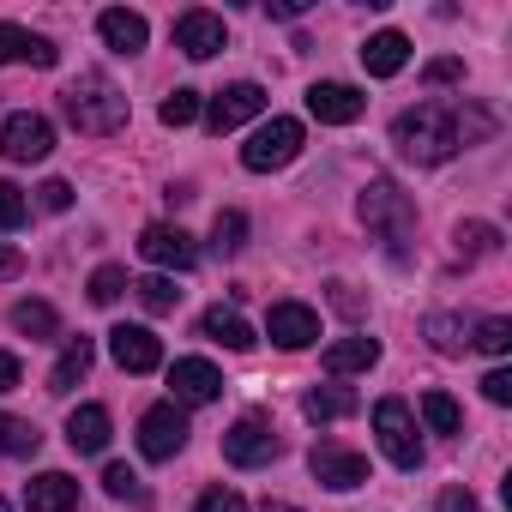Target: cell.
<instances>
[{
	"label": "cell",
	"mask_w": 512,
	"mask_h": 512,
	"mask_svg": "<svg viewBox=\"0 0 512 512\" xmlns=\"http://www.w3.org/2000/svg\"><path fill=\"white\" fill-rule=\"evenodd\" d=\"M25 211H31V205H25V193H19L13 181H0V229H19V223H25Z\"/></svg>",
	"instance_id": "8d00e7d4"
},
{
	"label": "cell",
	"mask_w": 512,
	"mask_h": 512,
	"mask_svg": "<svg viewBox=\"0 0 512 512\" xmlns=\"http://www.w3.org/2000/svg\"><path fill=\"white\" fill-rule=\"evenodd\" d=\"M374 434H380V446H386V458H392L398 470H416V464H422L416 416H410L404 398H380V404H374Z\"/></svg>",
	"instance_id": "5b68a950"
},
{
	"label": "cell",
	"mask_w": 512,
	"mask_h": 512,
	"mask_svg": "<svg viewBox=\"0 0 512 512\" xmlns=\"http://www.w3.org/2000/svg\"><path fill=\"white\" fill-rule=\"evenodd\" d=\"M0 512H7V500H0Z\"/></svg>",
	"instance_id": "7dc6e473"
},
{
	"label": "cell",
	"mask_w": 512,
	"mask_h": 512,
	"mask_svg": "<svg viewBox=\"0 0 512 512\" xmlns=\"http://www.w3.org/2000/svg\"><path fill=\"white\" fill-rule=\"evenodd\" d=\"M422 422L434 434H458L464 428V410L452 404V392H422Z\"/></svg>",
	"instance_id": "f1b7e54d"
},
{
	"label": "cell",
	"mask_w": 512,
	"mask_h": 512,
	"mask_svg": "<svg viewBox=\"0 0 512 512\" xmlns=\"http://www.w3.org/2000/svg\"><path fill=\"white\" fill-rule=\"evenodd\" d=\"M157 121H163V127H193V121H199V91H187V85L169 91L163 109H157Z\"/></svg>",
	"instance_id": "4dcf8cb0"
},
{
	"label": "cell",
	"mask_w": 512,
	"mask_h": 512,
	"mask_svg": "<svg viewBox=\"0 0 512 512\" xmlns=\"http://www.w3.org/2000/svg\"><path fill=\"white\" fill-rule=\"evenodd\" d=\"M308 470H314V482H326V488H362L368 482V458L356 452V446H344V440H320L314 452H308Z\"/></svg>",
	"instance_id": "ba28073f"
},
{
	"label": "cell",
	"mask_w": 512,
	"mask_h": 512,
	"mask_svg": "<svg viewBox=\"0 0 512 512\" xmlns=\"http://www.w3.org/2000/svg\"><path fill=\"white\" fill-rule=\"evenodd\" d=\"M61 109H67V121H73L79 133H121V127H127V97H121L115 79H103V73L73 79L67 97H61Z\"/></svg>",
	"instance_id": "3957f363"
},
{
	"label": "cell",
	"mask_w": 512,
	"mask_h": 512,
	"mask_svg": "<svg viewBox=\"0 0 512 512\" xmlns=\"http://www.w3.org/2000/svg\"><path fill=\"white\" fill-rule=\"evenodd\" d=\"M320 362H326V374H338V380H344V374H368V368L380 362V338H344V344H332Z\"/></svg>",
	"instance_id": "7402d4cb"
},
{
	"label": "cell",
	"mask_w": 512,
	"mask_h": 512,
	"mask_svg": "<svg viewBox=\"0 0 512 512\" xmlns=\"http://www.w3.org/2000/svg\"><path fill=\"white\" fill-rule=\"evenodd\" d=\"M37 446H43V434L31 422H19V416L0 410V458H37Z\"/></svg>",
	"instance_id": "484cf974"
},
{
	"label": "cell",
	"mask_w": 512,
	"mask_h": 512,
	"mask_svg": "<svg viewBox=\"0 0 512 512\" xmlns=\"http://www.w3.org/2000/svg\"><path fill=\"white\" fill-rule=\"evenodd\" d=\"M175 49H181L187 61H211V55L223 49V19L205 13V7L181 13V19H175Z\"/></svg>",
	"instance_id": "2e32d148"
},
{
	"label": "cell",
	"mask_w": 512,
	"mask_h": 512,
	"mask_svg": "<svg viewBox=\"0 0 512 512\" xmlns=\"http://www.w3.org/2000/svg\"><path fill=\"white\" fill-rule=\"evenodd\" d=\"M109 356L127 374H151V368H163V338L151 326H115L109 332Z\"/></svg>",
	"instance_id": "7c38bea8"
},
{
	"label": "cell",
	"mask_w": 512,
	"mask_h": 512,
	"mask_svg": "<svg viewBox=\"0 0 512 512\" xmlns=\"http://www.w3.org/2000/svg\"><path fill=\"white\" fill-rule=\"evenodd\" d=\"M428 338H434V350H440V356H458V350L470 344V338H464V326H458L452 314H428Z\"/></svg>",
	"instance_id": "e575fe53"
},
{
	"label": "cell",
	"mask_w": 512,
	"mask_h": 512,
	"mask_svg": "<svg viewBox=\"0 0 512 512\" xmlns=\"http://www.w3.org/2000/svg\"><path fill=\"white\" fill-rule=\"evenodd\" d=\"M169 404H211V398H223V374L205 362V356H181L175 368H169Z\"/></svg>",
	"instance_id": "9a60e30c"
},
{
	"label": "cell",
	"mask_w": 512,
	"mask_h": 512,
	"mask_svg": "<svg viewBox=\"0 0 512 512\" xmlns=\"http://www.w3.org/2000/svg\"><path fill=\"white\" fill-rule=\"evenodd\" d=\"M37 205H43V211H67V205H73V187H67V181H43V187H37Z\"/></svg>",
	"instance_id": "60d3db41"
},
{
	"label": "cell",
	"mask_w": 512,
	"mask_h": 512,
	"mask_svg": "<svg viewBox=\"0 0 512 512\" xmlns=\"http://www.w3.org/2000/svg\"><path fill=\"white\" fill-rule=\"evenodd\" d=\"M362 109H368V97H362L356 85H344V79L308 85V115H314L320 127H350V121H362Z\"/></svg>",
	"instance_id": "30bf717a"
},
{
	"label": "cell",
	"mask_w": 512,
	"mask_h": 512,
	"mask_svg": "<svg viewBox=\"0 0 512 512\" xmlns=\"http://www.w3.org/2000/svg\"><path fill=\"white\" fill-rule=\"evenodd\" d=\"M260 512H302V506H290V500H266Z\"/></svg>",
	"instance_id": "bcb514c9"
},
{
	"label": "cell",
	"mask_w": 512,
	"mask_h": 512,
	"mask_svg": "<svg viewBox=\"0 0 512 512\" xmlns=\"http://www.w3.org/2000/svg\"><path fill=\"white\" fill-rule=\"evenodd\" d=\"M356 211H362V223L386 241V253L392 260H410V235H416V205L392 187V181H368L362 187V199H356Z\"/></svg>",
	"instance_id": "7a4b0ae2"
},
{
	"label": "cell",
	"mask_w": 512,
	"mask_h": 512,
	"mask_svg": "<svg viewBox=\"0 0 512 512\" xmlns=\"http://www.w3.org/2000/svg\"><path fill=\"white\" fill-rule=\"evenodd\" d=\"M67 446L73 452H103L109 446V410L103 404H79L67 416Z\"/></svg>",
	"instance_id": "44dd1931"
},
{
	"label": "cell",
	"mask_w": 512,
	"mask_h": 512,
	"mask_svg": "<svg viewBox=\"0 0 512 512\" xmlns=\"http://www.w3.org/2000/svg\"><path fill=\"white\" fill-rule=\"evenodd\" d=\"M25 506L31 512H79V482L67 470H43L25 482Z\"/></svg>",
	"instance_id": "ac0fdd59"
},
{
	"label": "cell",
	"mask_w": 512,
	"mask_h": 512,
	"mask_svg": "<svg viewBox=\"0 0 512 512\" xmlns=\"http://www.w3.org/2000/svg\"><path fill=\"white\" fill-rule=\"evenodd\" d=\"M13 332H25V338H55V332H61V314H55L49 302H19V308H13Z\"/></svg>",
	"instance_id": "83f0119b"
},
{
	"label": "cell",
	"mask_w": 512,
	"mask_h": 512,
	"mask_svg": "<svg viewBox=\"0 0 512 512\" xmlns=\"http://www.w3.org/2000/svg\"><path fill=\"white\" fill-rule=\"evenodd\" d=\"M470 344H476V350H488V356H506V350H512V320H500V314H494V320H482Z\"/></svg>",
	"instance_id": "d590c367"
},
{
	"label": "cell",
	"mask_w": 512,
	"mask_h": 512,
	"mask_svg": "<svg viewBox=\"0 0 512 512\" xmlns=\"http://www.w3.org/2000/svg\"><path fill=\"white\" fill-rule=\"evenodd\" d=\"M434 512H476V494H470V488H440Z\"/></svg>",
	"instance_id": "b9f144b4"
},
{
	"label": "cell",
	"mask_w": 512,
	"mask_h": 512,
	"mask_svg": "<svg viewBox=\"0 0 512 512\" xmlns=\"http://www.w3.org/2000/svg\"><path fill=\"white\" fill-rule=\"evenodd\" d=\"M187 446V416H181V404H151L145 416H139V452L151 458V464H163V458H175Z\"/></svg>",
	"instance_id": "52a82bcc"
},
{
	"label": "cell",
	"mask_w": 512,
	"mask_h": 512,
	"mask_svg": "<svg viewBox=\"0 0 512 512\" xmlns=\"http://www.w3.org/2000/svg\"><path fill=\"white\" fill-rule=\"evenodd\" d=\"M223 458L241 464V470H260V464L284 458V440H278V428H272L266 416H241V422L223 434Z\"/></svg>",
	"instance_id": "8992f818"
},
{
	"label": "cell",
	"mask_w": 512,
	"mask_h": 512,
	"mask_svg": "<svg viewBox=\"0 0 512 512\" xmlns=\"http://www.w3.org/2000/svg\"><path fill=\"white\" fill-rule=\"evenodd\" d=\"M422 79H428V85H458V79H464V61H452V55H446V61H428Z\"/></svg>",
	"instance_id": "ab89813d"
},
{
	"label": "cell",
	"mask_w": 512,
	"mask_h": 512,
	"mask_svg": "<svg viewBox=\"0 0 512 512\" xmlns=\"http://www.w3.org/2000/svg\"><path fill=\"white\" fill-rule=\"evenodd\" d=\"M362 404H356V392H344V386H314L308 398H302V416L308 422H344V416H356Z\"/></svg>",
	"instance_id": "cb8c5ba5"
},
{
	"label": "cell",
	"mask_w": 512,
	"mask_h": 512,
	"mask_svg": "<svg viewBox=\"0 0 512 512\" xmlns=\"http://www.w3.org/2000/svg\"><path fill=\"white\" fill-rule=\"evenodd\" d=\"M199 512H247V500L235 488H205L199 494Z\"/></svg>",
	"instance_id": "74e56055"
},
{
	"label": "cell",
	"mask_w": 512,
	"mask_h": 512,
	"mask_svg": "<svg viewBox=\"0 0 512 512\" xmlns=\"http://www.w3.org/2000/svg\"><path fill=\"white\" fill-rule=\"evenodd\" d=\"M404 61H410V37H404V31H374V37L362 43V67H368L374 79L404 73Z\"/></svg>",
	"instance_id": "ffe728a7"
},
{
	"label": "cell",
	"mask_w": 512,
	"mask_h": 512,
	"mask_svg": "<svg viewBox=\"0 0 512 512\" xmlns=\"http://www.w3.org/2000/svg\"><path fill=\"white\" fill-rule=\"evenodd\" d=\"M392 145L410 163H446L464 145V115L458 109H440V103H416V109H404L392 121Z\"/></svg>",
	"instance_id": "6da1fadb"
},
{
	"label": "cell",
	"mask_w": 512,
	"mask_h": 512,
	"mask_svg": "<svg viewBox=\"0 0 512 512\" xmlns=\"http://www.w3.org/2000/svg\"><path fill=\"white\" fill-rule=\"evenodd\" d=\"M482 398H488V404H512V374H506V368H488V374H482Z\"/></svg>",
	"instance_id": "f35d334b"
},
{
	"label": "cell",
	"mask_w": 512,
	"mask_h": 512,
	"mask_svg": "<svg viewBox=\"0 0 512 512\" xmlns=\"http://www.w3.org/2000/svg\"><path fill=\"white\" fill-rule=\"evenodd\" d=\"M19 272H25V260H19L13 247H0V278H19Z\"/></svg>",
	"instance_id": "f6af8a7d"
},
{
	"label": "cell",
	"mask_w": 512,
	"mask_h": 512,
	"mask_svg": "<svg viewBox=\"0 0 512 512\" xmlns=\"http://www.w3.org/2000/svg\"><path fill=\"white\" fill-rule=\"evenodd\" d=\"M97 37L115 49V55H139L145 49V37H151V25H145V13H127V7H109L103 19H97Z\"/></svg>",
	"instance_id": "d6986e66"
},
{
	"label": "cell",
	"mask_w": 512,
	"mask_h": 512,
	"mask_svg": "<svg viewBox=\"0 0 512 512\" xmlns=\"http://www.w3.org/2000/svg\"><path fill=\"white\" fill-rule=\"evenodd\" d=\"M266 332H272L278 350H308V344L320 338V314H314L308 302H272Z\"/></svg>",
	"instance_id": "5bb4252c"
},
{
	"label": "cell",
	"mask_w": 512,
	"mask_h": 512,
	"mask_svg": "<svg viewBox=\"0 0 512 512\" xmlns=\"http://www.w3.org/2000/svg\"><path fill=\"white\" fill-rule=\"evenodd\" d=\"M55 151V127L43 115H7V127H0V157L7 163H43Z\"/></svg>",
	"instance_id": "9c48e42d"
},
{
	"label": "cell",
	"mask_w": 512,
	"mask_h": 512,
	"mask_svg": "<svg viewBox=\"0 0 512 512\" xmlns=\"http://www.w3.org/2000/svg\"><path fill=\"white\" fill-rule=\"evenodd\" d=\"M127 290L139 296V308H145V314H175V308H181L175 278H139V284H127Z\"/></svg>",
	"instance_id": "4316f807"
},
{
	"label": "cell",
	"mask_w": 512,
	"mask_h": 512,
	"mask_svg": "<svg viewBox=\"0 0 512 512\" xmlns=\"http://www.w3.org/2000/svg\"><path fill=\"white\" fill-rule=\"evenodd\" d=\"M266 109V91L253 85V79H241V85H223L217 97H211V109H205V127L211 133H235L241 121H253Z\"/></svg>",
	"instance_id": "8fae6325"
},
{
	"label": "cell",
	"mask_w": 512,
	"mask_h": 512,
	"mask_svg": "<svg viewBox=\"0 0 512 512\" xmlns=\"http://www.w3.org/2000/svg\"><path fill=\"white\" fill-rule=\"evenodd\" d=\"M296 157H302V121H290V115H272L241 145V169H253V175H272V169H284Z\"/></svg>",
	"instance_id": "277c9868"
},
{
	"label": "cell",
	"mask_w": 512,
	"mask_h": 512,
	"mask_svg": "<svg viewBox=\"0 0 512 512\" xmlns=\"http://www.w3.org/2000/svg\"><path fill=\"white\" fill-rule=\"evenodd\" d=\"M452 241H458L464 260H488V253L500 247V229H494V223H458V229H452Z\"/></svg>",
	"instance_id": "f546056e"
},
{
	"label": "cell",
	"mask_w": 512,
	"mask_h": 512,
	"mask_svg": "<svg viewBox=\"0 0 512 512\" xmlns=\"http://www.w3.org/2000/svg\"><path fill=\"white\" fill-rule=\"evenodd\" d=\"M91 362H97V350H91V338H67V350H61V362L49 368V392H73L85 374H91Z\"/></svg>",
	"instance_id": "603a6c76"
},
{
	"label": "cell",
	"mask_w": 512,
	"mask_h": 512,
	"mask_svg": "<svg viewBox=\"0 0 512 512\" xmlns=\"http://www.w3.org/2000/svg\"><path fill=\"white\" fill-rule=\"evenodd\" d=\"M0 392H19V356L0 350Z\"/></svg>",
	"instance_id": "ee69618b"
},
{
	"label": "cell",
	"mask_w": 512,
	"mask_h": 512,
	"mask_svg": "<svg viewBox=\"0 0 512 512\" xmlns=\"http://www.w3.org/2000/svg\"><path fill=\"white\" fill-rule=\"evenodd\" d=\"M103 488H109L115 500H127V506H145V482H139V470H127V464H109V470H103Z\"/></svg>",
	"instance_id": "d6a6232c"
},
{
	"label": "cell",
	"mask_w": 512,
	"mask_h": 512,
	"mask_svg": "<svg viewBox=\"0 0 512 512\" xmlns=\"http://www.w3.org/2000/svg\"><path fill=\"white\" fill-rule=\"evenodd\" d=\"M199 332H205L211 344H223V350H253V326H247L241 314H229V308H211V314L199 320Z\"/></svg>",
	"instance_id": "d4e9b609"
},
{
	"label": "cell",
	"mask_w": 512,
	"mask_h": 512,
	"mask_svg": "<svg viewBox=\"0 0 512 512\" xmlns=\"http://www.w3.org/2000/svg\"><path fill=\"white\" fill-rule=\"evenodd\" d=\"M211 247H217V253H241V247H247V217H241V211H217Z\"/></svg>",
	"instance_id": "1f68e13d"
},
{
	"label": "cell",
	"mask_w": 512,
	"mask_h": 512,
	"mask_svg": "<svg viewBox=\"0 0 512 512\" xmlns=\"http://www.w3.org/2000/svg\"><path fill=\"white\" fill-rule=\"evenodd\" d=\"M19 61H31V67H55L61 49H55L49 37L25 31V25H0V67H19Z\"/></svg>",
	"instance_id": "e0dca14e"
},
{
	"label": "cell",
	"mask_w": 512,
	"mask_h": 512,
	"mask_svg": "<svg viewBox=\"0 0 512 512\" xmlns=\"http://www.w3.org/2000/svg\"><path fill=\"white\" fill-rule=\"evenodd\" d=\"M121 290H127V272H121V266H97V272H91V302H97V308H115Z\"/></svg>",
	"instance_id": "836d02e7"
},
{
	"label": "cell",
	"mask_w": 512,
	"mask_h": 512,
	"mask_svg": "<svg viewBox=\"0 0 512 512\" xmlns=\"http://www.w3.org/2000/svg\"><path fill=\"white\" fill-rule=\"evenodd\" d=\"M332 308L350 314V320H362V296H350V284H332Z\"/></svg>",
	"instance_id": "7bdbcfd3"
},
{
	"label": "cell",
	"mask_w": 512,
	"mask_h": 512,
	"mask_svg": "<svg viewBox=\"0 0 512 512\" xmlns=\"http://www.w3.org/2000/svg\"><path fill=\"white\" fill-rule=\"evenodd\" d=\"M139 253H145L151 266H163V272H187V266L199 260L193 235H187V229H175V223H151V229L139 235Z\"/></svg>",
	"instance_id": "4fadbf2b"
}]
</instances>
